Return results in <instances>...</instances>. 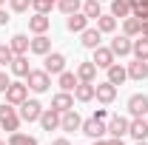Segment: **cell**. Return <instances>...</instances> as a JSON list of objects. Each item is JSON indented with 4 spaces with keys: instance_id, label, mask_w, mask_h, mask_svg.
<instances>
[{
    "instance_id": "obj_36",
    "label": "cell",
    "mask_w": 148,
    "mask_h": 145,
    "mask_svg": "<svg viewBox=\"0 0 148 145\" xmlns=\"http://www.w3.org/2000/svg\"><path fill=\"white\" fill-rule=\"evenodd\" d=\"M12 60H14V51H12V46L0 43V66H12Z\"/></svg>"
},
{
    "instance_id": "obj_15",
    "label": "cell",
    "mask_w": 148,
    "mask_h": 145,
    "mask_svg": "<svg viewBox=\"0 0 148 145\" xmlns=\"http://www.w3.org/2000/svg\"><path fill=\"white\" fill-rule=\"evenodd\" d=\"M51 108L54 111H69V108H74V97H71V91H60V94H54L51 97Z\"/></svg>"
},
{
    "instance_id": "obj_14",
    "label": "cell",
    "mask_w": 148,
    "mask_h": 145,
    "mask_svg": "<svg viewBox=\"0 0 148 145\" xmlns=\"http://www.w3.org/2000/svg\"><path fill=\"white\" fill-rule=\"evenodd\" d=\"M94 97L108 105V103H114V97H117V85L108 83V80H106V83H97V94H94Z\"/></svg>"
},
{
    "instance_id": "obj_16",
    "label": "cell",
    "mask_w": 148,
    "mask_h": 145,
    "mask_svg": "<svg viewBox=\"0 0 148 145\" xmlns=\"http://www.w3.org/2000/svg\"><path fill=\"white\" fill-rule=\"evenodd\" d=\"M128 134L134 137V140H148V120L134 117V120L128 122Z\"/></svg>"
},
{
    "instance_id": "obj_46",
    "label": "cell",
    "mask_w": 148,
    "mask_h": 145,
    "mask_svg": "<svg viewBox=\"0 0 148 145\" xmlns=\"http://www.w3.org/2000/svg\"><path fill=\"white\" fill-rule=\"evenodd\" d=\"M3 3H6V0H0V9H3Z\"/></svg>"
},
{
    "instance_id": "obj_30",
    "label": "cell",
    "mask_w": 148,
    "mask_h": 145,
    "mask_svg": "<svg viewBox=\"0 0 148 145\" xmlns=\"http://www.w3.org/2000/svg\"><path fill=\"white\" fill-rule=\"evenodd\" d=\"M131 54L137 57V60H148V37L140 34V40H134V46H131Z\"/></svg>"
},
{
    "instance_id": "obj_9",
    "label": "cell",
    "mask_w": 148,
    "mask_h": 145,
    "mask_svg": "<svg viewBox=\"0 0 148 145\" xmlns=\"http://www.w3.org/2000/svg\"><path fill=\"white\" fill-rule=\"evenodd\" d=\"M66 29H69L71 34H83V31L88 29V17H86L83 12H74V14H69V20H66Z\"/></svg>"
},
{
    "instance_id": "obj_28",
    "label": "cell",
    "mask_w": 148,
    "mask_h": 145,
    "mask_svg": "<svg viewBox=\"0 0 148 145\" xmlns=\"http://www.w3.org/2000/svg\"><path fill=\"white\" fill-rule=\"evenodd\" d=\"M9 46H12V51H14V54H26V51H29V46H32V40H29L26 34H14Z\"/></svg>"
},
{
    "instance_id": "obj_23",
    "label": "cell",
    "mask_w": 148,
    "mask_h": 145,
    "mask_svg": "<svg viewBox=\"0 0 148 145\" xmlns=\"http://www.w3.org/2000/svg\"><path fill=\"white\" fill-rule=\"evenodd\" d=\"M106 71H108V83H114V85H123V83L128 80V71H125V68H123L120 63H114V66H108Z\"/></svg>"
},
{
    "instance_id": "obj_17",
    "label": "cell",
    "mask_w": 148,
    "mask_h": 145,
    "mask_svg": "<svg viewBox=\"0 0 148 145\" xmlns=\"http://www.w3.org/2000/svg\"><path fill=\"white\" fill-rule=\"evenodd\" d=\"M131 12H134V0H111V14L120 20L131 17Z\"/></svg>"
},
{
    "instance_id": "obj_33",
    "label": "cell",
    "mask_w": 148,
    "mask_h": 145,
    "mask_svg": "<svg viewBox=\"0 0 148 145\" xmlns=\"http://www.w3.org/2000/svg\"><path fill=\"white\" fill-rule=\"evenodd\" d=\"M9 145H37V140L32 134H20V131H12L9 137Z\"/></svg>"
},
{
    "instance_id": "obj_1",
    "label": "cell",
    "mask_w": 148,
    "mask_h": 145,
    "mask_svg": "<svg viewBox=\"0 0 148 145\" xmlns=\"http://www.w3.org/2000/svg\"><path fill=\"white\" fill-rule=\"evenodd\" d=\"M26 85L32 91H37V94H43V91H49V85H51V74L46 71V68H32V71L26 74Z\"/></svg>"
},
{
    "instance_id": "obj_21",
    "label": "cell",
    "mask_w": 148,
    "mask_h": 145,
    "mask_svg": "<svg viewBox=\"0 0 148 145\" xmlns=\"http://www.w3.org/2000/svg\"><path fill=\"white\" fill-rule=\"evenodd\" d=\"M77 77H80V83H94V80H97V66H94L91 60L80 63V66H77Z\"/></svg>"
},
{
    "instance_id": "obj_31",
    "label": "cell",
    "mask_w": 148,
    "mask_h": 145,
    "mask_svg": "<svg viewBox=\"0 0 148 145\" xmlns=\"http://www.w3.org/2000/svg\"><path fill=\"white\" fill-rule=\"evenodd\" d=\"M57 9L69 17V14H74V12H83V3H80V0H57Z\"/></svg>"
},
{
    "instance_id": "obj_42",
    "label": "cell",
    "mask_w": 148,
    "mask_h": 145,
    "mask_svg": "<svg viewBox=\"0 0 148 145\" xmlns=\"http://www.w3.org/2000/svg\"><path fill=\"white\" fill-rule=\"evenodd\" d=\"M51 145H71V142H69L66 137H60V140H54V142H51Z\"/></svg>"
},
{
    "instance_id": "obj_3",
    "label": "cell",
    "mask_w": 148,
    "mask_h": 145,
    "mask_svg": "<svg viewBox=\"0 0 148 145\" xmlns=\"http://www.w3.org/2000/svg\"><path fill=\"white\" fill-rule=\"evenodd\" d=\"M0 128H3V131H17L20 128V114L12 108L9 103L0 105Z\"/></svg>"
},
{
    "instance_id": "obj_8",
    "label": "cell",
    "mask_w": 148,
    "mask_h": 145,
    "mask_svg": "<svg viewBox=\"0 0 148 145\" xmlns=\"http://www.w3.org/2000/svg\"><path fill=\"white\" fill-rule=\"evenodd\" d=\"M80 125H83V117H80L74 108L60 114V128H63V131H80Z\"/></svg>"
},
{
    "instance_id": "obj_18",
    "label": "cell",
    "mask_w": 148,
    "mask_h": 145,
    "mask_svg": "<svg viewBox=\"0 0 148 145\" xmlns=\"http://www.w3.org/2000/svg\"><path fill=\"white\" fill-rule=\"evenodd\" d=\"M128 122H131V120L120 117V114L111 117V120H108V134H111V137H125V134H128Z\"/></svg>"
},
{
    "instance_id": "obj_5",
    "label": "cell",
    "mask_w": 148,
    "mask_h": 145,
    "mask_svg": "<svg viewBox=\"0 0 148 145\" xmlns=\"http://www.w3.org/2000/svg\"><path fill=\"white\" fill-rule=\"evenodd\" d=\"M40 114H43V105H40L37 100H26V103L20 105V120H26V122H37Z\"/></svg>"
},
{
    "instance_id": "obj_41",
    "label": "cell",
    "mask_w": 148,
    "mask_h": 145,
    "mask_svg": "<svg viewBox=\"0 0 148 145\" xmlns=\"http://www.w3.org/2000/svg\"><path fill=\"white\" fill-rule=\"evenodd\" d=\"M108 145H125V142H123V137H111Z\"/></svg>"
},
{
    "instance_id": "obj_22",
    "label": "cell",
    "mask_w": 148,
    "mask_h": 145,
    "mask_svg": "<svg viewBox=\"0 0 148 145\" xmlns=\"http://www.w3.org/2000/svg\"><path fill=\"white\" fill-rule=\"evenodd\" d=\"M49 26H51L49 14H40V12H37L32 20H29V29H32L34 34H46V31H49Z\"/></svg>"
},
{
    "instance_id": "obj_24",
    "label": "cell",
    "mask_w": 148,
    "mask_h": 145,
    "mask_svg": "<svg viewBox=\"0 0 148 145\" xmlns=\"http://www.w3.org/2000/svg\"><path fill=\"white\" fill-rule=\"evenodd\" d=\"M123 34H128V37H140L143 34V20L140 17H125V23H123Z\"/></svg>"
},
{
    "instance_id": "obj_40",
    "label": "cell",
    "mask_w": 148,
    "mask_h": 145,
    "mask_svg": "<svg viewBox=\"0 0 148 145\" xmlns=\"http://www.w3.org/2000/svg\"><path fill=\"white\" fill-rule=\"evenodd\" d=\"M9 23V14H6V9H0V26H6Z\"/></svg>"
},
{
    "instance_id": "obj_34",
    "label": "cell",
    "mask_w": 148,
    "mask_h": 145,
    "mask_svg": "<svg viewBox=\"0 0 148 145\" xmlns=\"http://www.w3.org/2000/svg\"><path fill=\"white\" fill-rule=\"evenodd\" d=\"M54 6H57L54 0H32V9H34V12H40V14H49Z\"/></svg>"
},
{
    "instance_id": "obj_38",
    "label": "cell",
    "mask_w": 148,
    "mask_h": 145,
    "mask_svg": "<svg viewBox=\"0 0 148 145\" xmlns=\"http://www.w3.org/2000/svg\"><path fill=\"white\" fill-rule=\"evenodd\" d=\"M12 85V80H9V74L6 71H0V94H6V88Z\"/></svg>"
},
{
    "instance_id": "obj_4",
    "label": "cell",
    "mask_w": 148,
    "mask_h": 145,
    "mask_svg": "<svg viewBox=\"0 0 148 145\" xmlns=\"http://www.w3.org/2000/svg\"><path fill=\"white\" fill-rule=\"evenodd\" d=\"M80 131H83L86 137H91V140H100V137H103V134L108 131V125H106L103 120H97V117H88V120H83Z\"/></svg>"
},
{
    "instance_id": "obj_13",
    "label": "cell",
    "mask_w": 148,
    "mask_h": 145,
    "mask_svg": "<svg viewBox=\"0 0 148 145\" xmlns=\"http://www.w3.org/2000/svg\"><path fill=\"white\" fill-rule=\"evenodd\" d=\"M125 71H128L131 80L143 83V80L148 77V60H137V57H134V63H128V68H125Z\"/></svg>"
},
{
    "instance_id": "obj_12",
    "label": "cell",
    "mask_w": 148,
    "mask_h": 145,
    "mask_svg": "<svg viewBox=\"0 0 148 145\" xmlns=\"http://www.w3.org/2000/svg\"><path fill=\"white\" fill-rule=\"evenodd\" d=\"M97 68H108V66H114L117 60H114V51L111 49H103V46H97L94 49V60H91Z\"/></svg>"
},
{
    "instance_id": "obj_35",
    "label": "cell",
    "mask_w": 148,
    "mask_h": 145,
    "mask_svg": "<svg viewBox=\"0 0 148 145\" xmlns=\"http://www.w3.org/2000/svg\"><path fill=\"white\" fill-rule=\"evenodd\" d=\"M131 14L140 20H148V0H134V12Z\"/></svg>"
},
{
    "instance_id": "obj_37",
    "label": "cell",
    "mask_w": 148,
    "mask_h": 145,
    "mask_svg": "<svg viewBox=\"0 0 148 145\" xmlns=\"http://www.w3.org/2000/svg\"><path fill=\"white\" fill-rule=\"evenodd\" d=\"M12 3V12H29V6H32V0H9Z\"/></svg>"
},
{
    "instance_id": "obj_43",
    "label": "cell",
    "mask_w": 148,
    "mask_h": 145,
    "mask_svg": "<svg viewBox=\"0 0 148 145\" xmlns=\"http://www.w3.org/2000/svg\"><path fill=\"white\" fill-rule=\"evenodd\" d=\"M91 145H108V140H103V137H100V140H94Z\"/></svg>"
},
{
    "instance_id": "obj_48",
    "label": "cell",
    "mask_w": 148,
    "mask_h": 145,
    "mask_svg": "<svg viewBox=\"0 0 148 145\" xmlns=\"http://www.w3.org/2000/svg\"><path fill=\"white\" fill-rule=\"evenodd\" d=\"M100 3H103V0H100Z\"/></svg>"
},
{
    "instance_id": "obj_44",
    "label": "cell",
    "mask_w": 148,
    "mask_h": 145,
    "mask_svg": "<svg viewBox=\"0 0 148 145\" xmlns=\"http://www.w3.org/2000/svg\"><path fill=\"white\" fill-rule=\"evenodd\" d=\"M143 37H148V20H143Z\"/></svg>"
},
{
    "instance_id": "obj_19",
    "label": "cell",
    "mask_w": 148,
    "mask_h": 145,
    "mask_svg": "<svg viewBox=\"0 0 148 145\" xmlns=\"http://www.w3.org/2000/svg\"><path fill=\"white\" fill-rule=\"evenodd\" d=\"M94 94H97V85H94V83H77V88H74V100H80V103H91Z\"/></svg>"
},
{
    "instance_id": "obj_27",
    "label": "cell",
    "mask_w": 148,
    "mask_h": 145,
    "mask_svg": "<svg viewBox=\"0 0 148 145\" xmlns=\"http://www.w3.org/2000/svg\"><path fill=\"white\" fill-rule=\"evenodd\" d=\"M12 71L17 74V77H26V74L32 71V68H29V57H26V54H14V60H12Z\"/></svg>"
},
{
    "instance_id": "obj_47",
    "label": "cell",
    "mask_w": 148,
    "mask_h": 145,
    "mask_svg": "<svg viewBox=\"0 0 148 145\" xmlns=\"http://www.w3.org/2000/svg\"><path fill=\"white\" fill-rule=\"evenodd\" d=\"M0 145H9V142H3V140H0Z\"/></svg>"
},
{
    "instance_id": "obj_7",
    "label": "cell",
    "mask_w": 148,
    "mask_h": 145,
    "mask_svg": "<svg viewBox=\"0 0 148 145\" xmlns=\"http://www.w3.org/2000/svg\"><path fill=\"white\" fill-rule=\"evenodd\" d=\"M131 46H134V40H131L128 34H120V37H114L111 40V51H114V57H128L131 54Z\"/></svg>"
},
{
    "instance_id": "obj_25",
    "label": "cell",
    "mask_w": 148,
    "mask_h": 145,
    "mask_svg": "<svg viewBox=\"0 0 148 145\" xmlns=\"http://www.w3.org/2000/svg\"><path fill=\"white\" fill-rule=\"evenodd\" d=\"M57 77H60L57 85H60L63 91H74V88H77V83H80V77H77L74 71H63V74H57Z\"/></svg>"
},
{
    "instance_id": "obj_2",
    "label": "cell",
    "mask_w": 148,
    "mask_h": 145,
    "mask_svg": "<svg viewBox=\"0 0 148 145\" xmlns=\"http://www.w3.org/2000/svg\"><path fill=\"white\" fill-rule=\"evenodd\" d=\"M3 97H6L9 105H23V103L29 100V85H26V83H12Z\"/></svg>"
},
{
    "instance_id": "obj_49",
    "label": "cell",
    "mask_w": 148,
    "mask_h": 145,
    "mask_svg": "<svg viewBox=\"0 0 148 145\" xmlns=\"http://www.w3.org/2000/svg\"><path fill=\"white\" fill-rule=\"evenodd\" d=\"M54 3H57V0H54Z\"/></svg>"
},
{
    "instance_id": "obj_20",
    "label": "cell",
    "mask_w": 148,
    "mask_h": 145,
    "mask_svg": "<svg viewBox=\"0 0 148 145\" xmlns=\"http://www.w3.org/2000/svg\"><path fill=\"white\" fill-rule=\"evenodd\" d=\"M29 51H32V54H40V57H46L49 51H51V40H49L46 34H37L34 40H32V46H29Z\"/></svg>"
},
{
    "instance_id": "obj_29",
    "label": "cell",
    "mask_w": 148,
    "mask_h": 145,
    "mask_svg": "<svg viewBox=\"0 0 148 145\" xmlns=\"http://www.w3.org/2000/svg\"><path fill=\"white\" fill-rule=\"evenodd\" d=\"M97 29H100L103 34H111V31L117 29V17H114V14H100V17H97Z\"/></svg>"
},
{
    "instance_id": "obj_6",
    "label": "cell",
    "mask_w": 148,
    "mask_h": 145,
    "mask_svg": "<svg viewBox=\"0 0 148 145\" xmlns=\"http://www.w3.org/2000/svg\"><path fill=\"white\" fill-rule=\"evenodd\" d=\"M128 114L131 117H145L148 114V97L145 94H131L128 97Z\"/></svg>"
},
{
    "instance_id": "obj_11",
    "label": "cell",
    "mask_w": 148,
    "mask_h": 145,
    "mask_svg": "<svg viewBox=\"0 0 148 145\" xmlns=\"http://www.w3.org/2000/svg\"><path fill=\"white\" fill-rule=\"evenodd\" d=\"M46 71L49 74H63L66 71V57L60 51H49L46 54Z\"/></svg>"
},
{
    "instance_id": "obj_10",
    "label": "cell",
    "mask_w": 148,
    "mask_h": 145,
    "mask_svg": "<svg viewBox=\"0 0 148 145\" xmlns=\"http://www.w3.org/2000/svg\"><path fill=\"white\" fill-rule=\"evenodd\" d=\"M37 122L43 125V131H57V128H60V111L43 108V114H40V120H37Z\"/></svg>"
},
{
    "instance_id": "obj_32",
    "label": "cell",
    "mask_w": 148,
    "mask_h": 145,
    "mask_svg": "<svg viewBox=\"0 0 148 145\" xmlns=\"http://www.w3.org/2000/svg\"><path fill=\"white\" fill-rule=\"evenodd\" d=\"M83 14L88 20H97L100 14H103V9H100V0H86L83 3Z\"/></svg>"
},
{
    "instance_id": "obj_50",
    "label": "cell",
    "mask_w": 148,
    "mask_h": 145,
    "mask_svg": "<svg viewBox=\"0 0 148 145\" xmlns=\"http://www.w3.org/2000/svg\"><path fill=\"white\" fill-rule=\"evenodd\" d=\"M145 117H148V114H145Z\"/></svg>"
},
{
    "instance_id": "obj_26",
    "label": "cell",
    "mask_w": 148,
    "mask_h": 145,
    "mask_svg": "<svg viewBox=\"0 0 148 145\" xmlns=\"http://www.w3.org/2000/svg\"><path fill=\"white\" fill-rule=\"evenodd\" d=\"M100 34H103V31H100V29H86V31H83V40H80V43H83V46H86V49H97V46H100Z\"/></svg>"
},
{
    "instance_id": "obj_39",
    "label": "cell",
    "mask_w": 148,
    "mask_h": 145,
    "mask_svg": "<svg viewBox=\"0 0 148 145\" xmlns=\"http://www.w3.org/2000/svg\"><path fill=\"white\" fill-rule=\"evenodd\" d=\"M94 117H97V120H103V122H106V117H108V114H106V108H97V111H94Z\"/></svg>"
},
{
    "instance_id": "obj_45",
    "label": "cell",
    "mask_w": 148,
    "mask_h": 145,
    "mask_svg": "<svg viewBox=\"0 0 148 145\" xmlns=\"http://www.w3.org/2000/svg\"><path fill=\"white\" fill-rule=\"evenodd\" d=\"M134 145H148V140H137V142H134Z\"/></svg>"
}]
</instances>
